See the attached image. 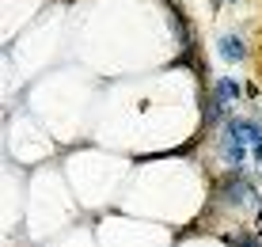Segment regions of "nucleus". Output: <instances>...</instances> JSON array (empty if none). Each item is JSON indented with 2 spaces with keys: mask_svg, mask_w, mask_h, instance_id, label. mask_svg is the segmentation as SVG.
<instances>
[{
  "mask_svg": "<svg viewBox=\"0 0 262 247\" xmlns=\"http://www.w3.org/2000/svg\"><path fill=\"white\" fill-rule=\"evenodd\" d=\"M216 198H221L224 205H258V209H262L258 187L251 182L247 171H228V175L216 182Z\"/></svg>",
  "mask_w": 262,
  "mask_h": 247,
  "instance_id": "obj_2",
  "label": "nucleus"
},
{
  "mask_svg": "<svg viewBox=\"0 0 262 247\" xmlns=\"http://www.w3.org/2000/svg\"><path fill=\"white\" fill-rule=\"evenodd\" d=\"M213 99L224 107V111H228V103L243 99V84H239V80H232V76H221V80L213 84Z\"/></svg>",
  "mask_w": 262,
  "mask_h": 247,
  "instance_id": "obj_4",
  "label": "nucleus"
},
{
  "mask_svg": "<svg viewBox=\"0 0 262 247\" xmlns=\"http://www.w3.org/2000/svg\"><path fill=\"white\" fill-rule=\"evenodd\" d=\"M213 4H236V0H213Z\"/></svg>",
  "mask_w": 262,
  "mask_h": 247,
  "instance_id": "obj_7",
  "label": "nucleus"
},
{
  "mask_svg": "<svg viewBox=\"0 0 262 247\" xmlns=\"http://www.w3.org/2000/svg\"><path fill=\"white\" fill-rule=\"evenodd\" d=\"M251 149H247V118H228L221 122V160L228 163V171H247Z\"/></svg>",
  "mask_w": 262,
  "mask_h": 247,
  "instance_id": "obj_1",
  "label": "nucleus"
},
{
  "mask_svg": "<svg viewBox=\"0 0 262 247\" xmlns=\"http://www.w3.org/2000/svg\"><path fill=\"white\" fill-rule=\"evenodd\" d=\"M216 53H221L228 65H239V61H247V42H243V34H221L216 38Z\"/></svg>",
  "mask_w": 262,
  "mask_h": 247,
  "instance_id": "obj_3",
  "label": "nucleus"
},
{
  "mask_svg": "<svg viewBox=\"0 0 262 247\" xmlns=\"http://www.w3.org/2000/svg\"><path fill=\"white\" fill-rule=\"evenodd\" d=\"M247 149H251V160L262 168V122L258 118H247Z\"/></svg>",
  "mask_w": 262,
  "mask_h": 247,
  "instance_id": "obj_5",
  "label": "nucleus"
},
{
  "mask_svg": "<svg viewBox=\"0 0 262 247\" xmlns=\"http://www.w3.org/2000/svg\"><path fill=\"white\" fill-rule=\"evenodd\" d=\"M228 243H232V247H262V240H258V236H232Z\"/></svg>",
  "mask_w": 262,
  "mask_h": 247,
  "instance_id": "obj_6",
  "label": "nucleus"
}]
</instances>
